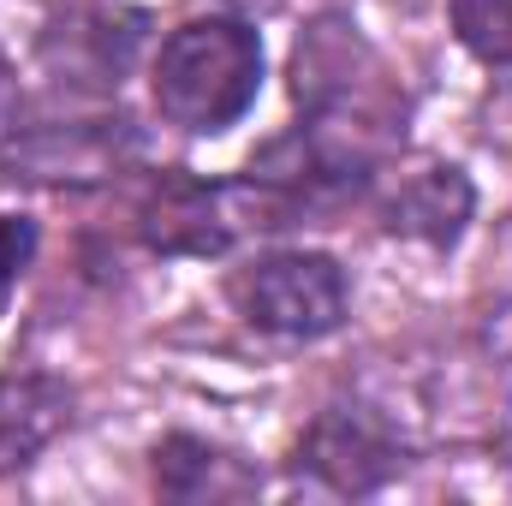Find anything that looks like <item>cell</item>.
Segmentation results:
<instances>
[{
  "label": "cell",
  "instance_id": "6",
  "mask_svg": "<svg viewBox=\"0 0 512 506\" xmlns=\"http://www.w3.org/2000/svg\"><path fill=\"white\" fill-rule=\"evenodd\" d=\"M274 233L262 215V197L251 179L239 185H203V179H161L143 203V245L161 256H221L233 251L245 233Z\"/></svg>",
  "mask_w": 512,
  "mask_h": 506
},
{
  "label": "cell",
  "instance_id": "9",
  "mask_svg": "<svg viewBox=\"0 0 512 506\" xmlns=\"http://www.w3.org/2000/svg\"><path fill=\"white\" fill-rule=\"evenodd\" d=\"M72 423V387L42 370L24 376H0V477L36 465L54 435Z\"/></svg>",
  "mask_w": 512,
  "mask_h": 506
},
{
  "label": "cell",
  "instance_id": "1",
  "mask_svg": "<svg viewBox=\"0 0 512 506\" xmlns=\"http://www.w3.org/2000/svg\"><path fill=\"white\" fill-rule=\"evenodd\" d=\"M256 84H262V42L245 18L227 12L185 18L149 66L155 114L191 137L227 131L256 102Z\"/></svg>",
  "mask_w": 512,
  "mask_h": 506
},
{
  "label": "cell",
  "instance_id": "8",
  "mask_svg": "<svg viewBox=\"0 0 512 506\" xmlns=\"http://www.w3.org/2000/svg\"><path fill=\"white\" fill-rule=\"evenodd\" d=\"M471 179L459 167H423V173H405L393 185V197L382 203L387 233L399 239H417L429 251H453L465 221H471Z\"/></svg>",
  "mask_w": 512,
  "mask_h": 506
},
{
  "label": "cell",
  "instance_id": "5",
  "mask_svg": "<svg viewBox=\"0 0 512 506\" xmlns=\"http://www.w3.org/2000/svg\"><path fill=\"white\" fill-rule=\"evenodd\" d=\"M399 471H405V447L364 405H328L292 447V483L310 495H334V501L376 495Z\"/></svg>",
  "mask_w": 512,
  "mask_h": 506
},
{
  "label": "cell",
  "instance_id": "7",
  "mask_svg": "<svg viewBox=\"0 0 512 506\" xmlns=\"http://www.w3.org/2000/svg\"><path fill=\"white\" fill-rule=\"evenodd\" d=\"M143 12L131 6H66L42 30V72L78 96H114L143 54Z\"/></svg>",
  "mask_w": 512,
  "mask_h": 506
},
{
  "label": "cell",
  "instance_id": "3",
  "mask_svg": "<svg viewBox=\"0 0 512 506\" xmlns=\"http://www.w3.org/2000/svg\"><path fill=\"white\" fill-rule=\"evenodd\" d=\"M143 155V137L126 114L30 120L18 114L0 131V179L12 185H108Z\"/></svg>",
  "mask_w": 512,
  "mask_h": 506
},
{
  "label": "cell",
  "instance_id": "2",
  "mask_svg": "<svg viewBox=\"0 0 512 506\" xmlns=\"http://www.w3.org/2000/svg\"><path fill=\"white\" fill-rule=\"evenodd\" d=\"M292 96L316 126L340 131L376 155L399 137L405 102L387 78L382 54L346 18H316L304 30V42L292 48Z\"/></svg>",
  "mask_w": 512,
  "mask_h": 506
},
{
  "label": "cell",
  "instance_id": "4",
  "mask_svg": "<svg viewBox=\"0 0 512 506\" xmlns=\"http://www.w3.org/2000/svg\"><path fill=\"white\" fill-rule=\"evenodd\" d=\"M239 316L280 340H322L346 322V274L322 251H268L233 274Z\"/></svg>",
  "mask_w": 512,
  "mask_h": 506
},
{
  "label": "cell",
  "instance_id": "11",
  "mask_svg": "<svg viewBox=\"0 0 512 506\" xmlns=\"http://www.w3.org/2000/svg\"><path fill=\"white\" fill-rule=\"evenodd\" d=\"M453 30L483 66H512V0H453Z\"/></svg>",
  "mask_w": 512,
  "mask_h": 506
},
{
  "label": "cell",
  "instance_id": "13",
  "mask_svg": "<svg viewBox=\"0 0 512 506\" xmlns=\"http://www.w3.org/2000/svg\"><path fill=\"white\" fill-rule=\"evenodd\" d=\"M18 114H24V108H18V90H12V66L0 60V131L12 126Z\"/></svg>",
  "mask_w": 512,
  "mask_h": 506
},
{
  "label": "cell",
  "instance_id": "12",
  "mask_svg": "<svg viewBox=\"0 0 512 506\" xmlns=\"http://www.w3.org/2000/svg\"><path fill=\"white\" fill-rule=\"evenodd\" d=\"M30 256H36V221L0 215V316H6V304H12V286H18V274L30 268Z\"/></svg>",
  "mask_w": 512,
  "mask_h": 506
},
{
  "label": "cell",
  "instance_id": "10",
  "mask_svg": "<svg viewBox=\"0 0 512 506\" xmlns=\"http://www.w3.org/2000/svg\"><path fill=\"white\" fill-rule=\"evenodd\" d=\"M155 489L167 501H251L262 477L203 435H167L155 447Z\"/></svg>",
  "mask_w": 512,
  "mask_h": 506
}]
</instances>
